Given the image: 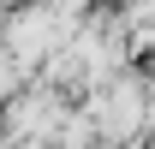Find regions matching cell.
<instances>
[{
    "label": "cell",
    "instance_id": "6da1fadb",
    "mask_svg": "<svg viewBox=\"0 0 155 149\" xmlns=\"http://www.w3.org/2000/svg\"><path fill=\"white\" fill-rule=\"evenodd\" d=\"M0 6H30V0H0Z\"/></svg>",
    "mask_w": 155,
    "mask_h": 149
}]
</instances>
